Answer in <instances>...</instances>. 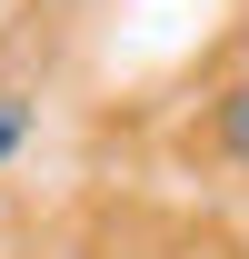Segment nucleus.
<instances>
[{"label": "nucleus", "instance_id": "obj_1", "mask_svg": "<svg viewBox=\"0 0 249 259\" xmlns=\"http://www.w3.org/2000/svg\"><path fill=\"white\" fill-rule=\"evenodd\" d=\"M199 140H210L229 169H249V80H229V90L210 100V120H199Z\"/></svg>", "mask_w": 249, "mask_h": 259}, {"label": "nucleus", "instance_id": "obj_2", "mask_svg": "<svg viewBox=\"0 0 249 259\" xmlns=\"http://www.w3.org/2000/svg\"><path fill=\"white\" fill-rule=\"evenodd\" d=\"M20 140H30V100H0V160H10Z\"/></svg>", "mask_w": 249, "mask_h": 259}]
</instances>
